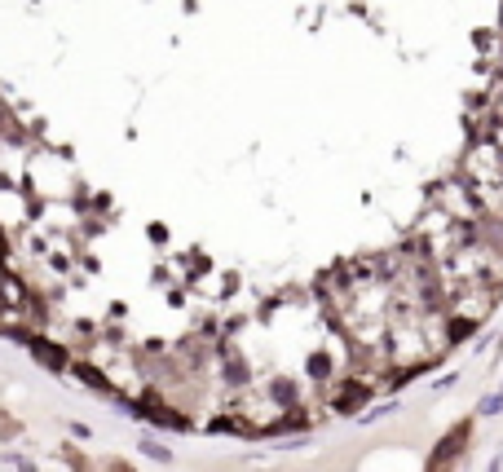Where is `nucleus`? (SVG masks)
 <instances>
[{
	"label": "nucleus",
	"instance_id": "14",
	"mask_svg": "<svg viewBox=\"0 0 503 472\" xmlns=\"http://www.w3.org/2000/svg\"><path fill=\"white\" fill-rule=\"evenodd\" d=\"M115 472H133V468H124V464H115Z\"/></svg>",
	"mask_w": 503,
	"mask_h": 472
},
{
	"label": "nucleus",
	"instance_id": "5",
	"mask_svg": "<svg viewBox=\"0 0 503 472\" xmlns=\"http://www.w3.org/2000/svg\"><path fill=\"white\" fill-rule=\"evenodd\" d=\"M270 397L279 406H301V389H296V380H274L270 384Z\"/></svg>",
	"mask_w": 503,
	"mask_h": 472
},
{
	"label": "nucleus",
	"instance_id": "3",
	"mask_svg": "<svg viewBox=\"0 0 503 472\" xmlns=\"http://www.w3.org/2000/svg\"><path fill=\"white\" fill-rule=\"evenodd\" d=\"M367 397H371V384H344V389L340 393H335L331 397V410H340V415H349V410H358V406H362L367 402Z\"/></svg>",
	"mask_w": 503,
	"mask_h": 472
},
{
	"label": "nucleus",
	"instance_id": "7",
	"mask_svg": "<svg viewBox=\"0 0 503 472\" xmlns=\"http://www.w3.org/2000/svg\"><path fill=\"white\" fill-rule=\"evenodd\" d=\"M221 375H225V384H247V380H251V371H247V367H243V362H238L234 353L225 358V367H221Z\"/></svg>",
	"mask_w": 503,
	"mask_h": 472
},
{
	"label": "nucleus",
	"instance_id": "2",
	"mask_svg": "<svg viewBox=\"0 0 503 472\" xmlns=\"http://www.w3.org/2000/svg\"><path fill=\"white\" fill-rule=\"evenodd\" d=\"M468 432H473V428H468V423H459V428H450V432H446V437H441V442H437V451H433V459H428V464H433V472H437L441 464H446V459H450V455H459V451H464V446H468Z\"/></svg>",
	"mask_w": 503,
	"mask_h": 472
},
{
	"label": "nucleus",
	"instance_id": "13",
	"mask_svg": "<svg viewBox=\"0 0 503 472\" xmlns=\"http://www.w3.org/2000/svg\"><path fill=\"white\" fill-rule=\"evenodd\" d=\"M499 468H503V464H499V459H495V464H490V472H499Z\"/></svg>",
	"mask_w": 503,
	"mask_h": 472
},
{
	"label": "nucleus",
	"instance_id": "4",
	"mask_svg": "<svg viewBox=\"0 0 503 472\" xmlns=\"http://www.w3.org/2000/svg\"><path fill=\"white\" fill-rule=\"evenodd\" d=\"M473 335H477V313H468V318H450V326H446V344L473 340Z\"/></svg>",
	"mask_w": 503,
	"mask_h": 472
},
{
	"label": "nucleus",
	"instance_id": "8",
	"mask_svg": "<svg viewBox=\"0 0 503 472\" xmlns=\"http://www.w3.org/2000/svg\"><path fill=\"white\" fill-rule=\"evenodd\" d=\"M76 375L84 384H93V389H102V393H111V384H106V375L98 367H89V362H76Z\"/></svg>",
	"mask_w": 503,
	"mask_h": 472
},
{
	"label": "nucleus",
	"instance_id": "9",
	"mask_svg": "<svg viewBox=\"0 0 503 472\" xmlns=\"http://www.w3.org/2000/svg\"><path fill=\"white\" fill-rule=\"evenodd\" d=\"M305 371H309V380H331V362L322 358V353H314L305 362Z\"/></svg>",
	"mask_w": 503,
	"mask_h": 472
},
{
	"label": "nucleus",
	"instance_id": "10",
	"mask_svg": "<svg viewBox=\"0 0 503 472\" xmlns=\"http://www.w3.org/2000/svg\"><path fill=\"white\" fill-rule=\"evenodd\" d=\"M503 410V384H499V393H490L482 406H477V415H499Z\"/></svg>",
	"mask_w": 503,
	"mask_h": 472
},
{
	"label": "nucleus",
	"instance_id": "12",
	"mask_svg": "<svg viewBox=\"0 0 503 472\" xmlns=\"http://www.w3.org/2000/svg\"><path fill=\"white\" fill-rule=\"evenodd\" d=\"M18 472H40V468H35V464H27V459H22V464H18Z\"/></svg>",
	"mask_w": 503,
	"mask_h": 472
},
{
	"label": "nucleus",
	"instance_id": "6",
	"mask_svg": "<svg viewBox=\"0 0 503 472\" xmlns=\"http://www.w3.org/2000/svg\"><path fill=\"white\" fill-rule=\"evenodd\" d=\"M137 446H141V455H146V459H155V464H173V451H168L164 442H155V437H141Z\"/></svg>",
	"mask_w": 503,
	"mask_h": 472
},
{
	"label": "nucleus",
	"instance_id": "1",
	"mask_svg": "<svg viewBox=\"0 0 503 472\" xmlns=\"http://www.w3.org/2000/svg\"><path fill=\"white\" fill-rule=\"evenodd\" d=\"M14 335H18V340L27 344V349H31V353L40 358L49 371H67V362H71V358H67V349H58V344L44 340V335H31V331H14Z\"/></svg>",
	"mask_w": 503,
	"mask_h": 472
},
{
	"label": "nucleus",
	"instance_id": "11",
	"mask_svg": "<svg viewBox=\"0 0 503 472\" xmlns=\"http://www.w3.org/2000/svg\"><path fill=\"white\" fill-rule=\"evenodd\" d=\"M71 432H76L80 442H89V437H93V428H89V423H71Z\"/></svg>",
	"mask_w": 503,
	"mask_h": 472
}]
</instances>
